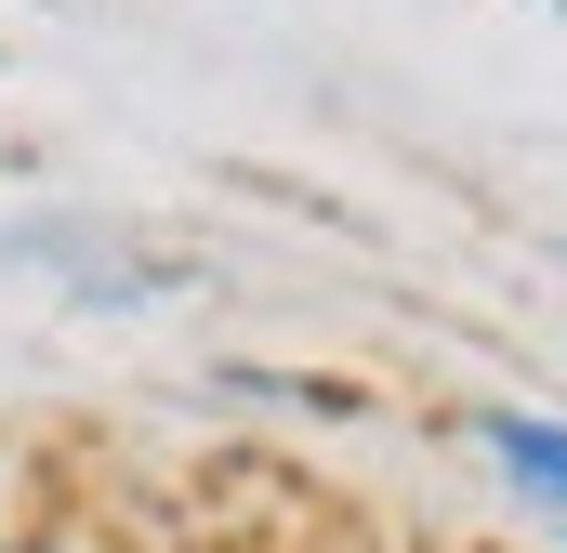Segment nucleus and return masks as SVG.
I'll list each match as a JSON object with an SVG mask.
<instances>
[{"mask_svg": "<svg viewBox=\"0 0 567 553\" xmlns=\"http://www.w3.org/2000/svg\"><path fill=\"white\" fill-rule=\"evenodd\" d=\"M0 264L53 276L80 316H145V303H172L185 290V251H158V238H133V225H93V211H27V225H0Z\"/></svg>", "mask_w": 567, "mask_h": 553, "instance_id": "obj_1", "label": "nucleus"}, {"mask_svg": "<svg viewBox=\"0 0 567 553\" xmlns=\"http://www.w3.org/2000/svg\"><path fill=\"white\" fill-rule=\"evenodd\" d=\"M462 435H475V461H488L528 514H555V528H567V421H555V409H475Z\"/></svg>", "mask_w": 567, "mask_h": 553, "instance_id": "obj_2", "label": "nucleus"}, {"mask_svg": "<svg viewBox=\"0 0 567 553\" xmlns=\"http://www.w3.org/2000/svg\"><path fill=\"white\" fill-rule=\"evenodd\" d=\"M0 553H106V541H93V528H66V514H40V528H13Z\"/></svg>", "mask_w": 567, "mask_h": 553, "instance_id": "obj_3", "label": "nucleus"}, {"mask_svg": "<svg viewBox=\"0 0 567 553\" xmlns=\"http://www.w3.org/2000/svg\"><path fill=\"white\" fill-rule=\"evenodd\" d=\"M555 13H567V0H555Z\"/></svg>", "mask_w": 567, "mask_h": 553, "instance_id": "obj_4", "label": "nucleus"}]
</instances>
